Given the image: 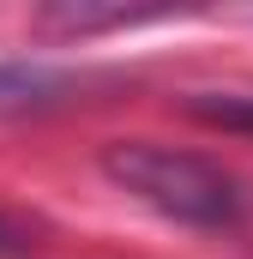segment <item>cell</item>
<instances>
[{"instance_id": "obj_1", "label": "cell", "mask_w": 253, "mask_h": 259, "mask_svg": "<svg viewBox=\"0 0 253 259\" xmlns=\"http://www.w3.org/2000/svg\"><path fill=\"white\" fill-rule=\"evenodd\" d=\"M103 175L121 193H133L139 205H151L175 223H193V229H223L247 211V187L223 163L181 151V145H157V139L103 145Z\"/></svg>"}, {"instance_id": "obj_2", "label": "cell", "mask_w": 253, "mask_h": 259, "mask_svg": "<svg viewBox=\"0 0 253 259\" xmlns=\"http://www.w3.org/2000/svg\"><path fill=\"white\" fill-rule=\"evenodd\" d=\"M187 115H199L205 127L253 139V97H187Z\"/></svg>"}, {"instance_id": "obj_3", "label": "cell", "mask_w": 253, "mask_h": 259, "mask_svg": "<svg viewBox=\"0 0 253 259\" xmlns=\"http://www.w3.org/2000/svg\"><path fill=\"white\" fill-rule=\"evenodd\" d=\"M49 91H55V72H43V66H12V61H0V109L36 103V97H49Z\"/></svg>"}, {"instance_id": "obj_4", "label": "cell", "mask_w": 253, "mask_h": 259, "mask_svg": "<svg viewBox=\"0 0 253 259\" xmlns=\"http://www.w3.org/2000/svg\"><path fill=\"white\" fill-rule=\"evenodd\" d=\"M36 241H30V223H18V217H6L0 211V253H30Z\"/></svg>"}]
</instances>
